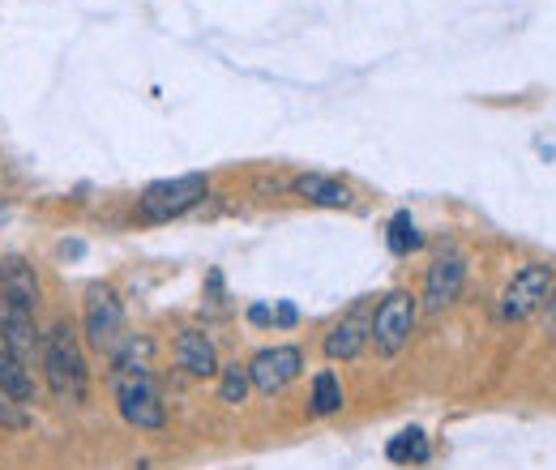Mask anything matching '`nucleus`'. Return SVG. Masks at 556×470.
<instances>
[{
    "label": "nucleus",
    "mask_w": 556,
    "mask_h": 470,
    "mask_svg": "<svg viewBox=\"0 0 556 470\" xmlns=\"http://www.w3.org/2000/svg\"><path fill=\"white\" fill-rule=\"evenodd\" d=\"M553 287H556L553 266H544V262L522 266L509 278L505 295H501V321H527V317H535L544 308V300H548Z\"/></svg>",
    "instance_id": "obj_5"
},
{
    "label": "nucleus",
    "mask_w": 556,
    "mask_h": 470,
    "mask_svg": "<svg viewBox=\"0 0 556 470\" xmlns=\"http://www.w3.org/2000/svg\"><path fill=\"white\" fill-rule=\"evenodd\" d=\"M112 385H116V406H121L125 423L146 428V432H159L167 423L163 394L150 372H112Z\"/></svg>",
    "instance_id": "obj_4"
},
{
    "label": "nucleus",
    "mask_w": 556,
    "mask_h": 470,
    "mask_svg": "<svg viewBox=\"0 0 556 470\" xmlns=\"http://www.w3.org/2000/svg\"><path fill=\"white\" fill-rule=\"evenodd\" d=\"M249 321H253V326H270V321H275V313H270L266 304H253V308H249Z\"/></svg>",
    "instance_id": "obj_20"
},
{
    "label": "nucleus",
    "mask_w": 556,
    "mask_h": 470,
    "mask_svg": "<svg viewBox=\"0 0 556 470\" xmlns=\"http://www.w3.org/2000/svg\"><path fill=\"white\" fill-rule=\"evenodd\" d=\"M386 244H390V253H394V257H407V253H416L419 244H424V236H419L416 218H412L407 209H399V214L390 218V231H386Z\"/></svg>",
    "instance_id": "obj_15"
},
{
    "label": "nucleus",
    "mask_w": 556,
    "mask_h": 470,
    "mask_svg": "<svg viewBox=\"0 0 556 470\" xmlns=\"http://www.w3.org/2000/svg\"><path fill=\"white\" fill-rule=\"evenodd\" d=\"M308 403H313V415H334L343 406V385H339V377L330 368L313 377V398Z\"/></svg>",
    "instance_id": "obj_17"
},
{
    "label": "nucleus",
    "mask_w": 556,
    "mask_h": 470,
    "mask_svg": "<svg viewBox=\"0 0 556 470\" xmlns=\"http://www.w3.org/2000/svg\"><path fill=\"white\" fill-rule=\"evenodd\" d=\"M412 330H416V300L407 291H390L381 300V308L372 313V346L381 355H399L407 342H412Z\"/></svg>",
    "instance_id": "obj_6"
},
{
    "label": "nucleus",
    "mask_w": 556,
    "mask_h": 470,
    "mask_svg": "<svg viewBox=\"0 0 556 470\" xmlns=\"http://www.w3.org/2000/svg\"><path fill=\"white\" fill-rule=\"evenodd\" d=\"M30 423V415L22 410V403H13L9 394H0V432H22Z\"/></svg>",
    "instance_id": "obj_19"
},
{
    "label": "nucleus",
    "mask_w": 556,
    "mask_h": 470,
    "mask_svg": "<svg viewBox=\"0 0 556 470\" xmlns=\"http://www.w3.org/2000/svg\"><path fill=\"white\" fill-rule=\"evenodd\" d=\"M43 372L56 398L81 403L86 398V355L70 321H56L52 334H43Z\"/></svg>",
    "instance_id": "obj_1"
},
{
    "label": "nucleus",
    "mask_w": 556,
    "mask_h": 470,
    "mask_svg": "<svg viewBox=\"0 0 556 470\" xmlns=\"http://www.w3.org/2000/svg\"><path fill=\"white\" fill-rule=\"evenodd\" d=\"M81 330L86 342L103 355H112L121 342H125V304L121 295L108 287V282H94L86 291V313H81Z\"/></svg>",
    "instance_id": "obj_3"
},
{
    "label": "nucleus",
    "mask_w": 556,
    "mask_h": 470,
    "mask_svg": "<svg viewBox=\"0 0 556 470\" xmlns=\"http://www.w3.org/2000/svg\"><path fill=\"white\" fill-rule=\"evenodd\" d=\"M386 454H390V462H428V436L419 428H407L390 441Z\"/></svg>",
    "instance_id": "obj_18"
},
{
    "label": "nucleus",
    "mask_w": 556,
    "mask_h": 470,
    "mask_svg": "<svg viewBox=\"0 0 556 470\" xmlns=\"http://www.w3.org/2000/svg\"><path fill=\"white\" fill-rule=\"evenodd\" d=\"M0 394H9L13 403H30L35 398V377H30V368L4 346V338H0Z\"/></svg>",
    "instance_id": "obj_13"
},
{
    "label": "nucleus",
    "mask_w": 556,
    "mask_h": 470,
    "mask_svg": "<svg viewBox=\"0 0 556 470\" xmlns=\"http://www.w3.org/2000/svg\"><path fill=\"white\" fill-rule=\"evenodd\" d=\"M249 390H253L249 364H223V368H218V403H227V406L244 403Z\"/></svg>",
    "instance_id": "obj_16"
},
{
    "label": "nucleus",
    "mask_w": 556,
    "mask_h": 470,
    "mask_svg": "<svg viewBox=\"0 0 556 470\" xmlns=\"http://www.w3.org/2000/svg\"><path fill=\"white\" fill-rule=\"evenodd\" d=\"M278 326H295V308H291V304H278Z\"/></svg>",
    "instance_id": "obj_21"
},
{
    "label": "nucleus",
    "mask_w": 556,
    "mask_h": 470,
    "mask_svg": "<svg viewBox=\"0 0 556 470\" xmlns=\"http://www.w3.org/2000/svg\"><path fill=\"white\" fill-rule=\"evenodd\" d=\"M0 295H4V304H17V308H39V274L35 266L22 257V253H9V257H0Z\"/></svg>",
    "instance_id": "obj_10"
},
{
    "label": "nucleus",
    "mask_w": 556,
    "mask_h": 470,
    "mask_svg": "<svg viewBox=\"0 0 556 470\" xmlns=\"http://www.w3.org/2000/svg\"><path fill=\"white\" fill-rule=\"evenodd\" d=\"M0 338H4V346H9L26 368H35V359L43 364V334H39L30 308L0 304Z\"/></svg>",
    "instance_id": "obj_7"
},
{
    "label": "nucleus",
    "mask_w": 556,
    "mask_h": 470,
    "mask_svg": "<svg viewBox=\"0 0 556 470\" xmlns=\"http://www.w3.org/2000/svg\"><path fill=\"white\" fill-rule=\"evenodd\" d=\"M300 368H304L300 346H266V351L249 364V377H253V385H257L262 394H282V390L300 377Z\"/></svg>",
    "instance_id": "obj_8"
},
{
    "label": "nucleus",
    "mask_w": 556,
    "mask_h": 470,
    "mask_svg": "<svg viewBox=\"0 0 556 470\" xmlns=\"http://www.w3.org/2000/svg\"><path fill=\"white\" fill-rule=\"evenodd\" d=\"M210 193V180L206 176H176V180H154L146 185L138 198V214L146 223H172L180 214H189L193 205H202Z\"/></svg>",
    "instance_id": "obj_2"
},
{
    "label": "nucleus",
    "mask_w": 556,
    "mask_h": 470,
    "mask_svg": "<svg viewBox=\"0 0 556 470\" xmlns=\"http://www.w3.org/2000/svg\"><path fill=\"white\" fill-rule=\"evenodd\" d=\"M295 193L313 205H330V209H343L351 205V189L343 180H330V176H304L295 180Z\"/></svg>",
    "instance_id": "obj_14"
},
{
    "label": "nucleus",
    "mask_w": 556,
    "mask_h": 470,
    "mask_svg": "<svg viewBox=\"0 0 556 470\" xmlns=\"http://www.w3.org/2000/svg\"><path fill=\"white\" fill-rule=\"evenodd\" d=\"M368 338H372V317H368V304H359L326 334V355L330 359H355Z\"/></svg>",
    "instance_id": "obj_11"
},
{
    "label": "nucleus",
    "mask_w": 556,
    "mask_h": 470,
    "mask_svg": "<svg viewBox=\"0 0 556 470\" xmlns=\"http://www.w3.org/2000/svg\"><path fill=\"white\" fill-rule=\"evenodd\" d=\"M463 282H467V257L463 253H445L428 266V278H424V304L432 313L450 308L458 295H463Z\"/></svg>",
    "instance_id": "obj_9"
},
{
    "label": "nucleus",
    "mask_w": 556,
    "mask_h": 470,
    "mask_svg": "<svg viewBox=\"0 0 556 470\" xmlns=\"http://www.w3.org/2000/svg\"><path fill=\"white\" fill-rule=\"evenodd\" d=\"M544 317H548V326H556V287L548 291V300H544Z\"/></svg>",
    "instance_id": "obj_22"
},
{
    "label": "nucleus",
    "mask_w": 556,
    "mask_h": 470,
    "mask_svg": "<svg viewBox=\"0 0 556 470\" xmlns=\"http://www.w3.org/2000/svg\"><path fill=\"white\" fill-rule=\"evenodd\" d=\"M176 364L189 372V377H218V351L202 330H180L176 338Z\"/></svg>",
    "instance_id": "obj_12"
}]
</instances>
